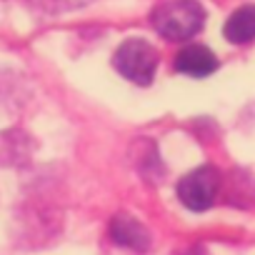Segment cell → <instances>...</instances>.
Listing matches in <instances>:
<instances>
[{
	"mask_svg": "<svg viewBox=\"0 0 255 255\" xmlns=\"http://www.w3.org/2000/svg\"><path fill=\"white\" fill-rule=\"evenodd\" d=\"M153 28L165 40H190L205 25V10L198 0H165L153 10Z\"/></svg>",
	"mask_w": 255,
	"mask_h": 255,
	"instance_id": "obj_1",
	"label": "cell"
},
{
	"mask_svg": "<svg viewBox=\"0 0 255 255\" xmlns=\"http://www.w3.org/2000/svg\"><path fill=\"white\" fill-rule=\"evenodd\" d=\"M158 50L143 38H128L115 53L113 65L115 70L135 85H150L158 70Z\"/></svg>",
	"mask_w": 255,
	"mask_h": 255,
	"instance_id": "obj_2",
	"label": "cell"
},
{
	"mask_svg": "<svg viewBox=\"0 0 255 255\" xmlns=\"http://www.w3.org/2000/svg\"><path fill=\"white\" fill-rule=\"evenodd\" d=\"M218 185H220V178H218V170L210 168V165H203L198 170H190L180 183H178V198L180 203L188 208V210H208L213 203H215V195H218Z\"/></svg>",
	"mask_w": 255,
	"mask_h": 255,
	"instance_id": "obj_3",
	"label": "cell"
},
{
	"mask_svg": "<svg viewBox=\"0 0 255 255\" xmlns=\"http://www.w3.org/2000/svg\"><path fill=\"white\" fill-rule=\"evenodd\" d=\"M110 238H113V243H118L123 248H130V250H138V253H145L150 248L148 228L140 220H135L133 215H125V213H118L110 220Z\"/></svg>",
	"mask_w": 255,
	"mask_h": 255,
	"instance_id": "obj_4",
	"label": "cell"
},
{
	"mask_svg": "<svg viewBox=\"0 0 255 255\" xmlns=\"http://www.w3.org/2000/svg\"><path fill=\"white\" fill-rule=\"evenodd\" d=\"M175 70L190 78H205L218 70V58L205 45H188L175 55Z\"/></svg>",
	"mask_w": 255,
	"mask_h": 255,
	"instance_id": "obj_5",
	"label": "cell"
},
{
	"mask_svg": "<svg viewBox=\"0 0 255 255\" xmlns=\"http://www.w3.org/2000/svg\"><path fill=\"white\" fill-rule=\"evenodd\" d=\"M223 35H225V40H230L235 45H245V43L255 40V5L238 8L228 18V23L223 28Z\"/></svg>",
	"mask_w": 255,
	"mask_h": 255,
	"instance_id": "obj_6",
	"label": "cell"
},
{
	"mask_svg": "<svg viewBox=\"0 0 255 255\" xmlns=\"http://www.w3.org/2000/svg\"><path fill=\"white\" fill-rule=\"evenodd\" d=\"M33 5V10L43 13V15H60V13H73L80 10L85 5H90L93 0H28Z\"/></svg>",
	"mask_w": 255,
	"mask_h": 255,
	"instance_id": "obj_7",
	"label": "cell"
},
{
	"mask_svg": "<svg viewBox=\"0 0 255 255\" xmlns=\"http://www.w3.org/2000/svg\"><path fill=\"white\" fill-rule=\"evenodd\" d=\"M178 255H208V253H205V248H200V245H193V248H185V250H180Z\"/></svg>",
	"mask_w": 255,
	"mask_h": 255,
	"instance_id": "obj_8",
	"label": "cell"
}]
</instances>
